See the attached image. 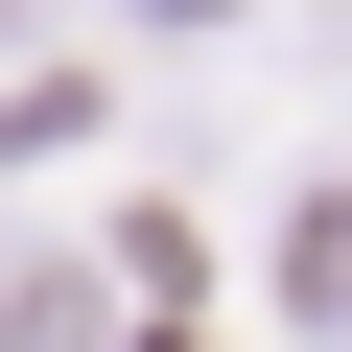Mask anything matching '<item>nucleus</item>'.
<instances>
[{"label":"nucleus","mask_w":352,"mask_h":352,"mask_svg":"<svg viewBox=\"0 0 352 352\" xmlns=\"http://www.w3.org/2000/svg\"><path fill=\"white\" fill-rule=\"evenodd\" d=\"M164 24H212V0H164Z\"/></svg>","instance_id":"obj_1"}]
</instances>
